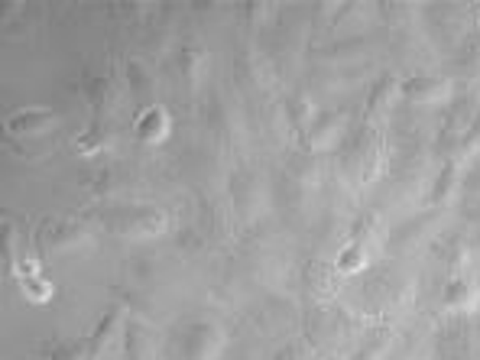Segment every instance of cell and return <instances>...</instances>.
<instances>
[{
  "label": "cell",
  "mask_w": 480,
  "mask_h": 360,
  "mask_svg": "<svg viewBox=\"0 0 480 360\" xmlns=\"http://www.w3.org/2000/svg\"><path fill=\"white\" fill-rule=\"evenodd\" d=\"M367 266H370V254H367V247H364V240H348V244L338 250V256H334V270H338L341 276H358L364 273Z\"/></svg>",
  "instance_id": "cell-7"
},
{
  "label": "cell",
  "mask_w": 480,
  "mask_h": 360,
  "mask_svg": "<svg viewBox=\"0 0 480 360\" xmlns=\"http://www.w3.org/2000/svg\"><path fill=\"white\" fill-rule=\"evenodd\" d=\"M123 328H127V309L123 305H111L101 315V322L95 325V332L85 338V360H101L111 351L114 344L123 341Z\"/></svg>",
  "instance_id": "cell-2"
},
{
  "label": "cell",
  "mask_w": 480,
  "mask_h": 360,
  "mask_svg": "<svg viewBox=\"0 0 480 360\" xmlns=\"http://www.w3.org/2000/svg\"><path fill=\"white\" fill-rule=\"evenodd\" d=\"M169 133H172V114L162 105H146L133 117V137L140 143H146V146L166 143Z\"/></svg>",
  "instance_id": "cell-5"
},
{
  "label": "cell",
  "mask_w": 480,
  "mask_h": 360,
  "mask_svg": "<svg viewBox=\"0 0 480 360\" xmlns=\"http://www.w3.org/2000/svg\"><path fill=\"white\" fill-rule=\"evenodd\" d=\"M75 150L82 153V156H101V153H107V133H104L101 123H95V127H88L82 137L75 140Z\"/></svg>",
  "instance_id": "cell-8"
},
{
  "label": "cell",
  "mask_w": 480,
  "mask_h": 360,
  "mask_svg": "<svg viewBox=\"0 0 480 360\" xmlns=\"http://www.w3.org/2000/svg\"><path fill=\"white\" fill-rule=\"evenodd\" d=\"M454 95V85L442 75H409L399 82V98L413 105H445Z\"/></svg>",
  "instance_id": "cell-3"
},
{
  "label": "cell",
  "mask_w": 480,
  "mask_h": 360,
  "mask_svg": "<svg viewBox=\"0 0 480 360\" xmlns=\"http://www.w3.org/2000/svg\"><path fill=\"white\" fill-rule=\"evenodd\" d=\"M7 133H13V137H43V133L56 130L59 123V114L52 111V107L46 105H27V107H17L13 114H7Z\"/></svg>",
  "instance_id": "cell-4"
},
{
  "label": "cell",
  "mask_w": 480,
  "mask_h": 360,
  "mask_svg": "<svg viewBox=\"0 0 480 360\" xmlns=\"http://www.w3.org/2000/svg\"><path fill=\"white\" fill-rule=\"evenodd\" d=\"M442 309L454 315H468L480 309V286L468 276H454L442 289Z\"/></svg>",
  "instance_id": "cell-6"
},
{
  "label": "cell",
  "mask_w": 480,
  "mask_h": 360,
  "mask_svg": "<svg viewBox=\"0 0 480 360\" xmlns=\"http://www.w3.org/2000/svg\"><path fill=\"white\" fill-rule=\"evenodd\" d=\"M198 59H201L198 49H185V52H182V75L189 78V82L198 78Z\"/></svg>",
  "instance_id": "cell-9"
},
{
  "label": "cell",
  "mask_w": 480,
  "mask_h": 360,
  "mask_svg": "<svg viewBox=\"0 0 480 360\" xmlns=\"http://www.w3.org/2000/svg\"><path fill=\"white\" fill-rule=\"evenodd\" d=\"M13 283L23 293V299L33 305H49L52 302V283L49 276L43 273V263H39L36 254H17L13 256Z\"/></svg>",
  "instance_id": "cell-1"
}]
</instances>
